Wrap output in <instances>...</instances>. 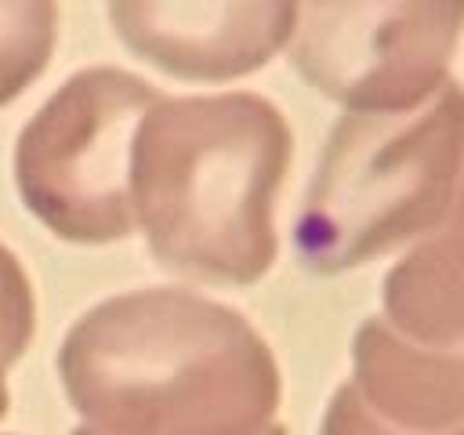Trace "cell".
I'll return each mask as SVG.
<instances>
[{
    "label": "cell",
    "mask_w": 464,
    "mask_h": 435,
    "mask_svg": "<svg viewBox=\"0 0 464 435\" xmlns=\"http://www.w3.org/2000/svg\"><path fill=\"white\" fill-rule=\"evenodd\" d=\"M54 370L94 435H265L283 402L272 344L236 308L141 286L87 308Z\"/></svg>",
    "instance_id": "obj_1"
},
{
    "label": "cell",
    "mask_w": 464,
    "mask_h": 435,
    "mask_svg": "<svg viewBox=\"0 0 464 435\" xmlns=\"http://www.w3.org/2000/svg\"><path fill=\"white\" fill-rule=\"evenodd\" d=\"M381 319L413 344L464 348V181L442 225L384 272Z\"/></svg>",
    "instance_id": "obj_8"
},
{
    "label": "cell",
    "mask_w": 464,
    "mask_h": 435,
    "mask_svg": "<svg viewBox=\"0 0 464 435\" xmlns=\"http://www.w3.org/2000/svg\"><path fill=\"white\" fill-rule=\"evenodd\" d=\"M290 160V123L265 94H160L130 145L134 232L181 279L254 286L279 257L276 199Z\"/></svg>",
    "instance_id": "obj_2"
},
{
    "label": "cell",
    "mask_w": 464,
    "mask_h": 435,
    "mask_svg": "<svg viewBox=\"0 0 464 435\" xmlns=\"http://www.w3.org/2000/svg\"><path fill=\"white\" fill-rule=\"evenodd\" d=\"M160 94L138 72L91 65L29 116L14 141V185L54 239L105 246L134 236L130 145Z\"/></svg>",
    "instance_id": "obj_4"
},
{
    "label": "cell",
    "mask_w": 464,
    "mask_h": 435,
    "mask_svg": "<svg viewBox=\"0 0 464 435\" xmlns=\"http://www.w3.org/2000/svg\"><path fill=\"white\" fill-rule=\"evenodd\" d=\"M301 4L286 0H116V40L174 80L228 83L290 47Z\"/></svg>",
    "instance_id": "obj_6"
},
{
    "label": "cell",
    "mask_w": 464,
    "mask_h": 435,
    "mask_svg": "<svg viewBox=\"0 0 464 435\" xmlns=\"http://www.w3.org/2000/svg\"><path fill=\"white\" fill-rule=\"evenodd\" d=\"M464 181V83L402 116L344 112L319 152L294 246L308 272L341 276L417 243Z\"/></svg>",
    "instance_id": "obj_3"
},
{
    "label": "cell",
    "mask_w": 464,
    "mask_h": 435,
    "mask_svg": "<svg viewBox=\"0 0 464 435\" xmlns=\"http://www.w3.org/2000/svg\"><path fill=\"white\" fill-rule=\"evenodd\" d=\"M36 330V294L22 261L0 243V417L11 406V370Z\"/></svg>",
    "instance_id": "obj_10"
},
{
    "label": "cell",
    "mask_w": 464,
    "mask_h": 435,
    "mask_svg": "<svg viewBox=\"0 0 464 435\" xmlns=\"http://www.w3.org/2000/svg\"><path fill=\"white\" fill-rule=\"evenodd\" d=\"M58 44V7L47 0H0V109L44 76Z\"/></svg>",
    "instance_id": "obj_9"
},
{
    "label": "cell",
    "mask_w": 464,
    "mask_h": 435,
    "mask_svg": "<svg viewBox=\"0 0 464 435\" xmlns=\"http://www.w3.org/2000/svg\"><path fill=\"white\" fill-rule=\"evenodd\" d=\"M319 435H464V424L460 428H450V431H402V428H392L377 413H370L362 406V399L355 395V388L344 381L330 395V402H326Z\"/></svg>",
    "instance_id": "obj_11"
},
{
    "label": "cell",
    "mask_w": 464,
    "mask_h": 435,
    "mask_svg": "<svg viewBox=\"0 0 464 435\" xmlns=\"http://www.w3.org/2000/svg\"><path fill=\"white\" fill-rule=\"evenodd\" d=\"M72 435H94V431H87V428H83V424H80V428H76V431H72ZM265 435H286V428H283V424H272V428H268V431H265Z\"/></svg>",
    "instance_id": "obj_12"
},
{
    "label": "cell",
    "mask_w": 464,
    "mask_h": 435,
    "mask_svg": "<svg viewBox=\"0 0 464 435\" xmlns=\"http://www.w3.org/2000/svg\"><path fill=\"white\" fill-rule=\"evenodd\" d=\"M370 413L402 431L464 424V348H428L395 334L381 315L352 337V381Z\"/></svg>",
    "instance_id": "obj_7"
},
{
    "label": "cell",
    "mask_w": 464,
    "mask_h": 435,
    "mask_svg": "<svg viewBox=\"0 0 464 435\" xmlns=\"http://www.w3.org/2000/svg\"><path fill=\"white\" fill-rule=\"evenodd\" d=\"M464 40V0L301 4L290 65L355 116H402L446 83Z\"/></svg>",
    "instance_id": "obj_5"
}]
</instances>
